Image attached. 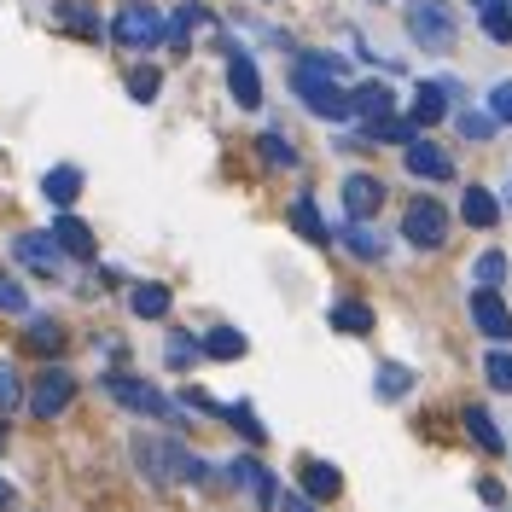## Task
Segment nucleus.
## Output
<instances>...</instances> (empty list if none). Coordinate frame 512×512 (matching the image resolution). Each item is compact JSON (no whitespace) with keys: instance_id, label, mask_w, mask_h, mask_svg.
Wrapping results in <instances>:
<instances>
[{"instance_id":"obj_1","label":"nucleus","mask_w":512,"mask_h":512,"mask_svg":"<svg viewBox=\"0 0 512 512\" xmlns=\"http://www.w3.org/2000/svg\"><path fill=\"white\" fill-rule=\"evenodd\" d=\"M134 466H140L152 483H204L210 478V466H204L187 443H175V437H152V431L134 437Z\"/></svg>"},{"instance_id":"obj_33","label":"nucleus","mask_w":512,"mask_h":512,"mask_svg":"<svg viewBox=\"0 0 512 512\" xmlns=\"http://www.w3.org/2000/svg\"><path fill=\"white\" fill-rule=\"evenodd\" d=\"M454 123H460V134H466L472 146H483V140H495V117H489V111H460Z\"/></svg>"},{"instance_id":"obj_41","label":"nucleus","mask_w":512,"mask_h":512,"mask_svg":"<svg viewBox=\"0 0 512 512\" xmlns=\"http://www.w3.org/2000/svg\"><path fill=\"white\" fill-rule=\"evenodd\" d=\"M483 30L495 35V41H512V12L507 6H489V12H483Z\"/></svg>"},{"instance_id":"obj_39","label":"nucleus","mask_w":512,"mask_h":512,"mask_svg":"<svg viewBox=\"0 0 512 512\" xmlns=\"http://www.w3.org/2000/svg\"><path fill=\"white\" fill-rule=\"evenodd\" d=\"M0 309H6V315H24V309H30L24 286H18V280H6V274H0Z\"/></svg>"},{"instance_id":"obj_43","label":"nucleus","mask_w":512,"mask_h":512,"mask_svg":"<svg viewBox=\"0 0 512 512\" xmlns=\"http://www.w3.org/2000/svg\"><path fill=\"white\" fill-rule=\"evenodd\" d=\"M483 501H489V507H501V501H507V489H501L495 478H483Z\"/></svg>"},{"instance_id":"obj_21","label":"nucleus","mask_w":512,"mask_h":512,"mask_svg":"<svg viewBox=\"0 0 512 512\" xmlns=\"http://www.w3.org/2000/svg\"><path fill=\"white\" fill-rule=\"evenodd\" d=\"M460 216H466L472 227H495V222H501V198H495L489 187H466V198H460Z\"/></svg>"},{"instance_id":"obj_10","label":"nucleus","mask_w":512,"mask_h":512,"mask_svg":"<svg viewBox=\"0 0 512 512\" xmlns=\"http://www.w3.org/2000/svg\"><path fill=\"white\" fill-rule=\"evenodd\" d=\"M472 326L495 344H512V309L501 303V291H472Z\"/></svg>"},{"instance_id":"obj_15","label":"nucleus","mask_w":512,"mask_h":512,"mask_svg":"<svg viewBox=\"0 0 512 512\" xmlns=\"http://www.w3.org/2000/svg\"><path fill=\"white\" fill-rule=\"evenodd\" d=\"M53 18H59L70 35H82V41H94V35L105 30V24H99V12H94V0H59V6H53Z\"/></svg>"},{"instance_id":"obj_37","label":"nucleus","mask_w":512,"mask_h":512,"mask_svg":"<svg viewBox=\"0 0 512 512\" xmlns=\"http://www.w3.org/2000/svg\"><path fill=\"white\" fill-rule=\"evenodd\" d=\"M262 158L280 163V169H291V163H297V152L286 146V134H274V128H268V134H262Z\"/></svg>"},{"instance_id":"obj_47","label":"nucleus","mask_w":512,"mask_h":512,"mask_svg":"<svg viewBox=\"0 0 512 512\" xmlns=\"http://www.w3.org/2000/svg\"><path fill=\"white\" fill-rule=\"evenodd\" d=\"M507 204H512V187H507Z\"/></svg>"},{"instance_id":"obj_5","label":"nucleus","mask_w":512,"mask_h":512,"mask_svg":"<svg viewBox=\"0 0 512 512\" xmlns=\"http://www.w3.org/2000/svg\"><path fill=\"white\" fill-rule=\"evenodd\" d=\"M105 396H111V402H123V408H134V414L175 419V402L163 396L158 384H146V379H128V373H105Z\"/></svg>"},{"instance_id":"obj_32","label":"nucleus","mask_w":512,"mask_h":512,"mask_svg":"<svg viewBox=\"0 0 512 512\" xmlns=\"http://www.w3.org/2000/svg\"><path fill=\"white\" fill-rule=\"evenodd\" d=\"M24 338H30V350L47 355V350H59V344H64V326H59V320L41 315V320H30V332H24Z\"/></svg>"},{"instance_id":"obj_35","label":"nucleus","mask_w":512,"mask_h":512,"mask_svg":"<svg viewBox=\"0 0 512 512\" xmlns=\"http://www.w3.org/2000/svg\"><path fill=\"white\" fill-rule=\"evenodd\" d=\"M24 402V384H18V367L12 361H0V414H12Z\"/></svg>"},{"instance_id":"obj_3","label":"nucleus","mask_w":512,"mask_h":512,"mask_svg":"<svg viewBox=\"0 0 512 512\" xmlns=\"http://www.w3.org/2000/svg\"><path fill=\"white\" fill-rule=\"evenodd\" d=\"M408 35L425 53H448L460 30H454V12H448L443 0H408Z\"/></svg>"},{"instance_id":"obj_31","label":"nucleus","mask_w":512,"mask_h":512,"mask_svg":"<svg viewBox=\"0 0 512 512\" xmlns=\"http://www.w3.org/2000/svg\"><path fill=\"white\" fill-rule=\"evenodd\" d=\"M483 379H489V390L512 396V350H489V361H483Z\"/></svg>"},{"instance_id":"obj_22","label":"nucleus","mask_w":512,"mask_h":512,"mask_svg":"<svg viewBox=\"0 0 512 512\" xmlns=\"http://www.w3.org/2000/svg\"><path fill=\"white\" fill-rule=\"evenodd\" d=\"M361 140H367V146H414L419 128H414V117H408V123H402V117H379V123H367Z\"/></svg>"},{"instance_id":"obj_23","label":"nucleus","mask_w":512,"mask_h":512,"mask_svg":"<svg viewBox=\"0 0 512 512\" xmlns=\"http://www.w3.org/2000/svg\"><path fill=\"white\" fill-rule=\"evenodd\" d=\"M338 239H344V245L361 256V262H384V239H379L367 222H344V227H338Z\"/></svg>"},{"instance_id":"obj_34","label":"nucleus","mask_w":512,"mask_h":512,"mask_svg":"<svg viewBox=\"0 0 512 512\" xmlns=\"http://www.w3.org/2000/svg\"><path fill=\"white\" fill-rule=\"evenodd\" d=\"M158 88H163V76L152 70V64H140V70L128 76V94L140 99V105H152V99H158Z\"/></svg>"},{"instance_id":"obj_38","label":"nucleus","mask_w":512,"mask_h":512,"mask_svg":"<svg viewBox=\"0 0 512 512\" xmlns=\"http://www.w3.org/2000/svg\"><path fill=\"white\" fill-rule=\"evenodd\" d=\"M227 419H233V425H239V431H245V437H251V443H262V437H268V431H262V425H256L251 402H233V408H227Z\"/></svg>"},{"instance_id":"obj_7","label":"nucleus","mask_w":512,"mask_h":512,"mask_svg":"<svg viewBox=\"0 0 512 512\" xmlns=\"http://www.w3.org/2000/svg\"><path fill=\"white\" fill-rule=\"evenodd\" d=\"M12 256L41 280H64V251L53 245V233H12Z\"/></svg>"},{"instance_id":"obj_28","label":"nucleus","mask_w":512,"mask_h":512,"mask_svg":"<svg viewBox=\"0 0 512 512\" xmlns=\"http://www.w3.org/2000/svg\"><path fill=\"white\" fill-rule=\"evenodd\" d=\"M472 280H478V291H501L507 286V251H483L472 262Z\"/></svg>"},{"instance_id":"obj_44","label":"nucleus","mask_w":512,"mask_h":512,"mask_svg":"<svg viewBox=\"0 0 512 512\" xmlns=\"http://www.w3.org/2000/svg\"><path fill=\"white\" fill-rule=\"evenodd\" d=\"M12 507V483H0V512Z\"/></svg>"},{"instance_id":"obj_42","label":"nucleus","mask_w":512,"mask_h":512,"mask_svg":"<svg viewBox=\"0 0 512 512\" xmlns=\"http://www.w3.org/2000/svg\"><path fill=\"white\" fill-rule=\"evenodd\" d=\"M280 512H315V501L309 495H280Z\"/></svg>"},{"instance_id":"obj_24","label":"nucleus","mask_w":512,"mask_h":512,"mask_svg":"<svg viewBox=\"0 0 512 512\" xmlns=\"http://www.w3.org/2000/svg\"><path fill=\"white\" fill-rule=\"evenodd\" d=\"M408 390H414V373H408L402 361H384L379 379H373V396H379V402H402Z\"/></svg>"},{"instance_id":"obj_19","label":"nucleus","mask_w":512,"mask_h":512,"mask_svg":"<svg viewBox=\"0 0 512 512\" xmlns=\"http://www.w3.org/2000/svg\"><path fill=\"white\" fill-rule=\"evenodd\" d=\"M291 227H297L309 245H326V239H332V227L320 222V210H315V198H309V192H297V198H291Z\"/></svg>"},{"instance_id":"obj_8","label":"nucleus","mask_w":512,"mask_h":512,"mask_svg":"<svg viewBox=\"0 0 512 512\" xmlns=\"http://www.w3.org/2000/svg\"><path fill=\"white\" fill-rule=\"evenodd\" d=\"M70 396H76V379H70L64 367H47V373L35 379V390H30V414L35 419H59L64 408H70Z\"/></svg>"},{"instance_id":"obj_36","label":"nucleus","mask_w":512,"mask_h":512,"mask_svg":"<svg viewBox=\"0 0 512 512\" xmlns=\"http://www.w3.org/2000/svg\"><path fill=\"white\" fill-rule=\"evenodd\" d=\"M198 350H204V344H198V338H187V332H169V367H192V361H198Z\"/></svg>"},{"instance_id":"obj_46","label":"nucleus","mask_w":512,"mask_h":512,"mask_svg":"<svg viewBox=\"0 0 512 512\" xmlns=\"http://www.w3.org/2000/svg\"><path fill=\"white\" fill-rule=\"evenodd\" d=\"M0 448H6V419H0Z\"/></svg>"},{"instance_id":"obj_18","label":"nucleus","mask_w":512,"mask_h":512,"mask_svg":"<svg viewBox=\"0 0 512 512\" xmlns=\"http://www.w3.org/2000/svg\"><path fill=\"white\" fill-rule=\"evenodd\" d=\"M355 111L367 117V123H379V117H390L396 111V94H390V82H361V88H350Z\"/></svg>"},{"instance_id":"obj_25","label":"nucleus","mask_w":512,"mask_h":512,"mask_svg":"<svg viewBox=\"0 0 512 512\" xmlns=\"http://www.w3.org/2000/svg\"><path fill=\"white\" fill-rule=\"evenodd\" d=\"M332 326L350 332V338H367V332H373V309L355 303V297H344V303H332Z\"/></svg>"},{"instance_id":"obj_29","label":"nucleus","mask_w":512,"mask_h":512,"mask_svg":"<svg viewBox=\"0 0 512 512\" xmlns=\"http://www.w3.org/2000/svg\"><path fill=\"white\" fill-rule=\"evenodd\" d=\"M466 437H472L478 448H489V454H501V448H507V437L495 431V419L483 414V408H466Z\"/></svg>"},{"instance_id":"obj_11","label":"nucleus","mask_w":512,"mask_h":512,"mask_svg":"<svg viewBox=\"0 0 512 512\" xmlns=\"http://www.w3.org/2000/svg\"><path fill=\"white\" fill-rule=\"evenodd\" d=\"M344 210H350V222H367V216H379L384 210V181L379 175H344Z\"/></svg>"},{"instance_id":"obj_30","label":"nucleus","mask_w":512,"mask_h":512,"mask_svg":"<svg viewBox=\"0 0 512 512\" xmlns=\"http://www.w3.org/2000/svg\"><path fill=\"white\" fill-rule=\"evenodd\" d=\"M192 24H204V6H198V0H192V6H181V12L169 18V35H163V41H169L175 53H187V41H192Z\"/></svg>"},{"instance_id":"obj_16","label":"nucleus","mask_w":512,"mask_h":512,"mask_svg":"<svg viewBox=\"0 0 512 512\" xmlns=\"http://www.w3.org/2000/svg\"><path fill=\"white\" fill-rule=\"evenodd\" d=\"M41 192H47V204L70 210V204H76V192H82V169H76V163H59V169H47V175H41Z\"/></svg>"},{"instance_id":"obj_27","label":"nucleus","mask_w":512,"mask_h":512,"mask_svg":"<svg viewBox=\"0 0 512 512\" xmlns=\"http://www.w3.org/2000/svg\"><path fill=\"white\" fill-rule=\"evenodd\" d=\"M128 303H134V315H140V320H163V315H169V286L146 280V286H134Z\"/></svg>"},{"instance_id":"obj_48","label":"nucleus","mask_w":512,"mask_h":512,"mask_svg":"<svg viewBox=\"0 0 512 512\" xmlns=\"http://www.w3.org/2000/svg\"><path fill=\"white\" fill-rule=\"evenodd\" d=\"M507 6H512V0H507Z\"/></svg>"},{"instance_id":"obj_14","label":"nucleus","mask_w":512,"mask_h":512,"mask_svg":"<svg viewBox=\"0 0 512 512\" xmlns=\"http://www.w3.org/2000/svg\"><path fill=\"white\" fill-rule=\"evenodd\" d=\"M47 233H53V245H59L64 256H82V262L94 256V227L76 222V216H59V222L47 227Z\"/></svg>"},{"instance_id":"obj_45","label":"nucleus","mask_w":512,"mask_h":512,"mask_svg":"<svg viewBox=\"0 0 512 512\" xmlns=\"http://www.w3.org/2000/svg\"><path fill=\"white\" fill-rule=\"evenodd\" d=\"M472 6H478V12H489V6H507V0H472Z\"/></svg>"},{"instance_id":"obj_6","label":"nucleus","mask_w":512,"mask_h":512,"mask_svg":"<svg viewBox=\"0 0 512 512\" xmlns=\"http://www.w3.org/2000/svg\"><path fill=\"white\" fill-rule=\"evenodd\" d=\"M402 233H408L414 251H437V245L448 239V210L437 204V198H414L408 216H402Z\"/></svg>"},{"instance_id":"obj_40","label":"nucleus","mask_w":512,"mask_h":512,"mask_svg":"<svg viewBox=\"0 0 512 512\" xmlns=\"http://www.w3.org/2000/svg\"><path fill=\"white\" fill-rule=\"evenodd\" d=\"M489 117L495 123H512V82H495L489 88Z\"/></svg>"},{"instance_id":"obj_12","label":"nucleus","mask_w":512,"mask_h":512,"mask_svg":"<svg viewBox=\"0 0 512 512\" xmlns=\"http://www.w3.org/2000/svg\"><path fill=\"white\" fill-rule=\"evenodd\" d=\"M227 88H233V99H239L245 111L262 105V76H256V64L245 59L239 47H227Z\"/></svg>"},{"instance_id":"obj_4","label":"nucleus","mask_w":512,"mask_h":512,"mask_svg":"<svg viewBox=\"0 0 512 512\" xmlns=\"http://www.w3.org/2000/svg\"><path fill=\"white\" fill-rule=\"evenodd\" d=\"M111 35H117V47L146 53V47H158L169 30H163V12L152 6V0H128L123 12H117V24H111Z\"/></svg>"},{"instance_id":"obj_26","label":"nucleus","mask_w":512,"mask_h":512,"mask_svg":"<svg viewBox=\"0 0 512 512\" xmlns=\"http://www.w3.org/2000/svg\"><path fill=\"white\" fill-rule=\"evenodd\" d=\"M204 355L239 361V355H245V332H239V326H210V332H204Z\"/></svg>"},{"instance_id":"obj_20","label":"nucleus","mask_w":512,"mask_h":512,"mask_svg":"<svg viewBox=\"0 0 512 512\" xmlns=\"http://www.w3.org/2000/svg\"><path fill=\"white\" fill-rule=\"evenodd\" d=\"M338 489H344L338 466H326V460H303V495H309V501H332Z\"/></svg>"},{"instance_id":"obj_9","label":"nucleus","mask_w":512,"mask_h":512,"mask_svg":"<svg viewBox=\"0 0 512 512\" xmlns=\"http://www.w3.org/2000/svg\"><path fill=\"white\" fill-rule=\"evenodd\" d=\"M227 478L239 483V489H251V495H256V507H280V483H274V472H268L262 460H251V454L227 460Z\"/></svg>"},{"instance_id":"obj_17","label":"nucleus","mask_w":512,"mask_h":512,"mask_svg":"<svg viewBox=\"0 0 512 512\" xmlns=\"http://www.w3.org/2000/svg\"><path fill=\"white\" fill-rule=\"evenodd\" d=\"M443 117H448V88L443 82H419L414 88V128H425V123L437 128Z\"/></svg>"},{"instance_id":"obj_13","label":"nucleus","mask_w":512,"mask_h":512,"mask_svg":"<svg viewBox=\"0 0 512 512\" xmlns=\"http://www.w3.org/2000/svg\"><path fill=\"white\" fill-rule=\"evenodd\" d=\"M408 169H414L419 181H448L454 175V158H448L443 146H431V140H414L408 146Z\"/></svg>"},{"instance_id":"obj_2","label":"nucleus","mask_w":512,"mask_h":512,"mask_svg":"<svg viewBox=\"0 0 512 512\" xmlns=\"http://www.w3.org/2000/svg\"><path fill=\"white\" fill-rule=\"evenodd\" d=\"M291 94L303 99L315 117H326V123H344V117H355V99L344 82H332V76H320V70H291Z\"/></svg>"}]
</instances>
